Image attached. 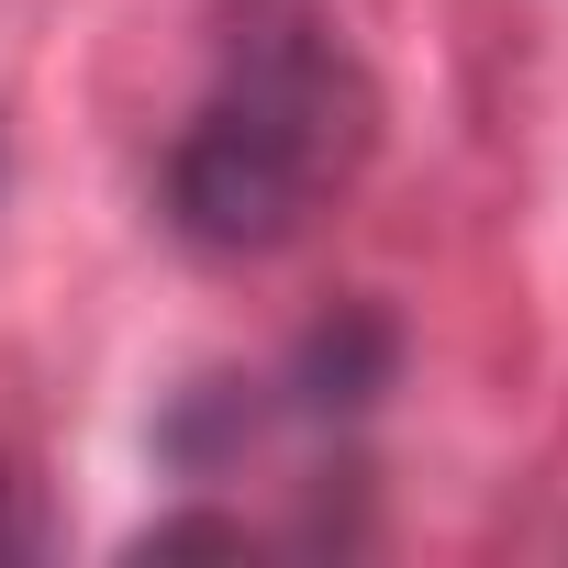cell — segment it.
Instances as JSON below:
<instances>
[{
	"instance_id": "obj_1",
	"label": "cell",
	"mask_w": 568,
	"mask_h": 568,
	"mask_svg": "<svg viewBox=\"0 0 568 568\" xmlns=\"http://www.w3.org/2000/svg\"><path fill=\"white\" fill-rule=\"evenodd\" d=\"M379 145V90L324 0H223L212 23V90L190 101L156 212L190 256L245 267L302 245L313 212L368 168Z\"/></svg>"
},
{
	"instance_id": "obj_5",
	"label": "cell",
	"mask_w": 568,
	"mask_h": 568,
	"mask_svg": "<svg viewBox=\"0 0 568 568\" xmlns=\"http://www.w3.org/2000/svg\"><path fill=\"white\" fill-rule=\"evenodd\" d=\"M0 557H45V513H34V490L0 468Z\"/></svg>"
},
{
	"instance_id": "obj_3",
	"label": "cell",
	"mask_w": 568,
	"mask_h": 568,
	"mask_svg": "<svg viewBox=\"0 0 568 568\" xmlns=\"http://www.w3.org/2000/svg\"><path fill=\"white\" fill-rule=\"evenodd\" d=\"M267 424H278V379H190L156 424V457L179 479H223V468H245V446Z\"/></svg>"
},
{
	"instance_id": "obj_4",
	"label": "cell",
	"mask_w": 568,
	"mask_h": 568,
	"mask_svg": "<svg viewBox=\"0 0 568 568\" xmlns=\"http://www.w3.org/2000/svg\"><path fill=\"white\" fill-rule=\"evenodd\" d=\"M256 535L234 524V513H168V524H145L134 535V557H245Z\"/></svg>"
},
{
	"instance_id": "obj_2",
	"label": "cell",
	"mask_w": 568,
	"mask_h": 568,
	"mask_svg": "<svg viewBox=\"0 0 568 568\" xmlns=\"http://www.w3.org/2000/svg\"><path fill=\"white\" fill-rule=\"evenodd\" d=\"M402 379V324L379 313V302H335L302 346H291V368H278V413H313V424H357L379 390Z\"/></svg>"
}]
</instances>
